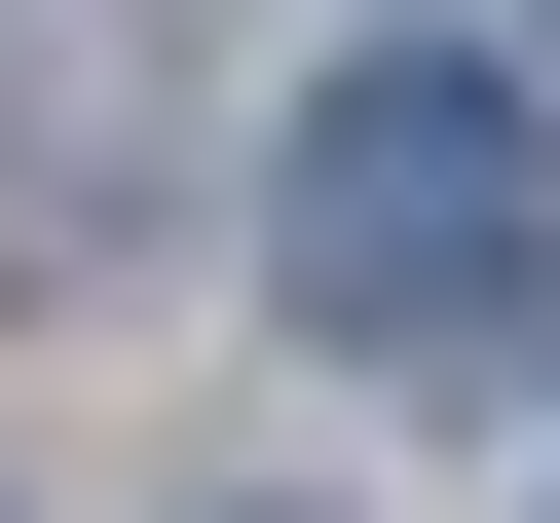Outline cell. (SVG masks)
I'll use <instances>...</instances> for the list:
<instances>
[{"label": "cell", "mask_w": 560, "mask_h": 523, "mask_svg": "<svg viewBox=\"0 0 560 523\" xmlns=\"http://www.w3.org/2000/svg\"><path fill=\"white\" fill-rule=\"evenodd\" d=\"M261 300H300V337H374V374L523 337V300H560V113H523L486 38L300 75V113H261Z\"/></svg>", "instance_id": "1"}]
</instances>
